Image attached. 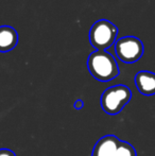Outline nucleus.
<instances>
[{
    "label": "nucleus",
    "instance_id": "obj_2",
    "mask_svg": "<svg viewBox=\"0 0 155 156\" xmlns=\"http://www.w3.org/2000/svg\"><path fill=\"white\" fill-rule=\"evenodd\" d=\"M132 99V91L125 85H115L105 89L101 96V106L108 115H117Z\"/></svg>",
    "mask_w": 155,
    "mask_h": 156
},
{
    "label": "nucleus",
    "instance_id": "obj_5",
    "mask_svg": "<svg viewBox=\"0 0 155 156\" xmlns=\"http://www.w3.org/2000/svg\"><path fill=\"white\" fill-rule=\"evenodd\" d=\"M121 140L115 135H106L100 138L93 150L91 156H116Z\"/></svg>",
    "mask_w": 155,
    "mask_h": 156
},
{
    "label": "nucleus",
    "instance_id": "obj_1",
    "mask_svg": "<svg viewBox=\"0 0 155 156\" xmlns=\"http://www.w3.org/2000/svg\"><path fill=\"white\" fill-rule=\"evenodd\" d=\"M87 67L90 74L101 82L114 80L119 74V68L115 58L106 51L91 52L87 60Z\"/></svg>",
    "mask_w": 155,
    "mask_h": 156
},
{
    "label": "nucleus",
    "instance_id": "obj_8",
    "mask_svg": "<svg viewBox=\"0 0 155 156\" xmlns=\"http://www.w3.org/2000/svg\"><path fill=\"white\" fill-rule=\"evenodd\" d=\"M116 156H136V151L131 144L121 140L117 149Z\"/></svg>",
    "mask_w": 155,
    "mask_h": 156
},
{
    "label": "nucleus",
    "instance_id": "obj_4",
    "mask_svg": "<svg viewBox=\"0 0 155 156\" xmlns=\"http://www.w3.org/2000/svg\"><path fill=\"white\" fill-rule=\"evenodd\" d=\"M115 51L120 61L132 64L140 60L143 54V44L138 37L124 36L115 43Z\"/></svg>",
    "mask_w": 155,
    "mask_h": 156
},
{
    "label": "nucleus",
    "instance_id": "obj_10",
    "mask_svg": "<svg viewBox=\"0 0 155 156\" xmlns=\"http://www.w3.org/2000/svg\"><path fill=\"white\" fill-rule=\"evenodd\" d=\"M83 106H84V102H83L82 100H77L75 102V108L76 109H81V108H83Z\"/></svg>",
    "mask_w": 155,
    "mask_h": 156
},
{
    "label": "nucleus",
    "instance_id": "obj_6",
    "mask_svg": "<svg viewBox=\"0 0 155 156\" xmlns=\"http://www.w3.org/2000/svg\"><path fill=\"white\" fill-rule=\"evenodd\" d=\"M135 85L139 93L145 96H153L155 94V73L151 71H143L137 72L135 76Z\"/></svg>",
    "mask_w": 155,
    "mask_h": 156
},
{
    "label": "nucleus",
    "instance_id": "obj_9",
    "mask_svg": "<svg viewBox=\"0 0 155 156\" xmlns=\"http://www.w3.org/2000/svg\"><path fill=\"white\" fill-rule=\"evenodd\" d=\"M0 156H16L13 151L9 149H0Z\"/></svg>",
    "mask_w": 155,
    "mask_h": 156
},
{
    "label": "nucleus",
    "instance_id": "obj_7",
    "mask_svg": "<svg viewBox=\"0 0 155 156\" xmlns=\"http://www.w3.org/2000/svg\"><path fill=\"white\" fill-rule=\"evenodd\" d=\"M18 43V33L10 26L0 27V52H9L16 47Z\"/></svg>",
    "mask_w": 155,
    "mask_h": 156
},
{
    "label": "nucleus",
    "instance_id": "obj_3",
    "mask_svg": "<svg viewBox=\"0 0 155 156\" xmlns=\"http://www.w3.org/2000/svg\"><path fill=\"white\" fill-rule=\"evenodd\" d=\"M118 35V28L106 19L96 21L89 31V41L95 49L105 51L115 43Z\"/></svg>",
    "mask_w": 155,
    "mask_h": 156
}]
</instances>
